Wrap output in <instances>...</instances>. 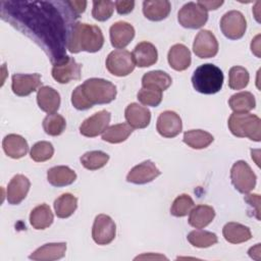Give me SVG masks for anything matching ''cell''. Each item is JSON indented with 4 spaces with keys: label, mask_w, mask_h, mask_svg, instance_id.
<instances>
[{
    "label": "cell",
    "mask_w": 261,
    "mask_h": 261,
    "mask_svg": "<svg viewBox=\"0 0 261 261\" xmlns=\"http://www.w3.org/2000/svg\"><path fill=\"white\" fill-rule=\"evenodd\" d=\"M245 201L250 204L251 206H256L259 209V202H260V197L258 194H251V195H247L245 197Z\"/></svg>",
    "instance_id": "bcb514c9"
},
{
    "label": "cell",
    "mask_w": 261,
    "mask_h": 261,
    "mask_svg": "<svg viewBox=\"0 0 261 261\" xmlns=\"http://www.w3.org/2000/svg\"><path fill=\"white\" fill-rule=\"evenodd\" d=\"M116 97V87L104 79L92 77L77 86L71 94V104L77 110H87L96 104H108Z\"/></svg>",
    "instance_id": "6da1fadb"
},
{
    "label": "cell",
    "mask_w": 261,
    "mask_h": 261,
    "mask_svg": "<svg viewBox=\"0 0 261 261\" xmlns=\"http://www.w3.org/2000/svg\"><path fill=\"white\" fill-rule=\"evenodd\" d=\"M111 45L116 49L125 48L135 37L134 27L126 21H116L109 30Z\"/></svg>",
    "instance_id": "2e32d148"
},
{
    "label": "cell",
    "mask_w": 261,
    "mask_h": 261,
    "mask_svg": "<svg viewBox=\"0 0 261 261\" xmlns=\"http://www.w3.org/2000/svg\"><path fill=\"white\" fill-rule=\"evenodd\" d=\"M189 224L195 228H204L212 222L215 210L208 205H197L189 213Z\"/></svg>",
    "instance_id": "4316f807"
},
{
    "label": "cell",
    "mask_w": 261,
    "mask_h": 261,
    "mask_svg": "<svg viewBox=\"0 0 261 261\" xmlns=\"http://www.w3.org/2000/svg\"><path fill=\"white\" fill-rule=\"evenodd\" d=\"M37 103L44 112L48 114L55 113L60 106V95L55 89L49 86H43L38 90Z\"/></svg>",
    "instance_id": "d6986e66"
},
{
    "label": "cell",
    "mask_w": 261,
    "mask_h": 261,
    "mask_svg": "<svg viewBox=\"0 0 261 261\" xmlns=\"http://www.w3.org/2000/svg\"><path fill=\"white\" fill-rule=\"evenodd\" d=\"M137 259H165V260H167V258L162 256V255H153V254L138 256V257L135 258V260H137Z\"/></svg>",
    "instance_id": "c3c4849f"
},
{
    "label": "cell",
    "mask_w": 261,
    "mask_h": 261,
    "mask_svg": "<svg viewBox=\"0 0 261 261\" xmlns=\"http://www.w3.org/2000/svg\"><path fill=\"white\" fill-rule=\"evenodd\" d=\"M134 128L127 123H117L111 126H108L102 134V140L110 144H118L124 142L133 133Z\"/></svg>",
    "instance_id": "f546056e"
},
{
    "label": "cell",
    "mask_w": 261,
    "mask_h": 261,
    "mask_svg": "<svg viewBox=\"0 0 261 261\" xmlns=\"http://www.w3.org/2000/svg\"><path fill=\"white\" fill-rule=\"evenodd\" d=\"M193 208V199L187 194H181L174 199L170 208V213L175 217H184L188 215Z\"/></svg>",
    "instance_id": "74e56055"
},
{
    "label": "cell",
    "mask_w": 261,
    "mask_h": 261,
    "mask_svg": "<svg viewBox=\"0 0 261 261\" xmlns=\"http://www.w3.org/2000/svg\"><path fill=\"white\" fill-rule=\"evenodd\" d=\"M201 7H203L206 11L215 10L219 6L223 4V1H198L197 2Z\"/></svg>",
    "instance_id": "ee69618b"
},
{
    "label": "cell",
    "mask_w": 261,
    "mask_h": 261,
    "mask_svg": "<svg viewBox=\"0 0 261 261\" xmlns=\"http://www.w3.org/2000/svg\"><path fill=\"white\" fill-rule=\"evenodd\" d=\"M31 182L30 179L23 174L14 175L7 187L6 199L9 204L17 205L19 204L28 195L30 191Z\"/></svg>",
    "instance_id": "e0dca14e"
},
{
    "label": "cell",
    "mask_w": 261,
    "mask_h": 261,
    "mask_svg": "<svg viewBox=\"0 0 261 261\" xmlns=\"http://www.w3.org/2000/svg\"><path fill=\"white\" fill-rule=\"evenodd\" d=\"M66 127V121L64 117L57 113L48 114L43 120V128L49 136H59Z\"/></svg>",
    "instance_id": "8d00e7d4"
},
{
    "label": "cell",
    "mask_w": 261,
    "mask_h": 261,
    "mask_svg": "<svg viewBox=\"0 0 261 261\" xmlns=\"http://www.w3.org/2000/svg\"><path fill=\"white\" fill-rule=\"evenodd\" d=\"M133 58L135 64L139 67H148L157 62L158 52L156 47L149 42H141L139 43L133 53Z\"/></svg>",
    "instance_id": "ffe728a7"
},
{
    "label": "cell",
    "mask_w": 261,
    "mask_h": 261,
    "mask_svg": "<svg viewBox=\"0 0 261 261\" xmlns=\"http://www.w3.org/2000/svg\"><path fill=\"white\" fill-rule=\"evenodd\" d=\"M82 64L77 63L72 57L64 56L55 62L52 67V76L59 84H67L71 81L81 79Z\"/></svg>",
    "instance_id": "9c48e42d"
},
{
    "label": "cell",
    "mask_w": 261,
    "mask_h": 261,
    "mask_svg": "<svg viewBox=\"0 0 261 261\" xmlns=\"http://www.w3.org/2000/svg\"><path fill=\"white\" fill-rule=\"evenodd\" d=\"M41 75L39 73L24 74L16 73L12 75V92L19 97L29 96L41 86Z\"/></svg>",
    "instance_id": "9a60e30c"
},
{
    "label": "cell",
    "mask_w": 261,
    "mask_h": 261,
    "mask_svg": "<svg viewBox=\"0 0 261 261\" xmlns=\"http://www.w3.org/2000/svg\"><path fill=\"white\" fill-rule=\"evenodd\" d=\"M114 10V2L106 1H93L92 16L98 21H105L111 17Z\"/></svg>",
    "instance_id": "ab89813d"
},
{
    "label": "cell",
    "mask_w": 261,
    "mask_h": 261,
    "mask_svg": "<svg viewBox=\"0 0 261 261\" xmlns=\"http://www.w3.org/2000/svg\"><path fill=\"white\" fill-rule=\"evenodd\" d=\"M172 83L171 76L162 70H152L142 77L143 88H153L161 92L167 90Z\"/></svg>",
    "instance_id": "83f0119b"
},
{
    "label": "cell",
    "mask_w": 261,
    "mask_h": 261,
    "mask_svg": "<svg viewBox=\"0 0 261 261\" xmlns=\"http://www.w3.org/2000/svg\"><path fill=\"white\" fill-rule=\"evenodd\" d=\"M109 155L103 151H89L81 157L82 165L89 170H97L106 165Z\"/></svg>",
    "instance_id": "e575fe53"
},
{
    "label": "cell",
    "mask_w": 261,
    "mask_h": 261,
    "mask_svg": "<svg viewBox=\"0 0 261 261\" xmlns=\"http://www.w3.org/2000/svg\"><path fill=\"white\" fill-rule=\"evenodd\" d=\"M250 75L243 66H232L228 72V86L232 90H242L249 84Z\"/></svg>",
    "instance_id": "d590c367"
},
{
    "label": "cell",
    "mask_w": 261,
    "mask_h": 261,
    "mask_svg": "<svg viewBox=\"0 0 261 261\" xmlns=\"http://www.w3.org/2000/svg\"><path fill=\"white\" fill-rule=\"evenodd\" d=\"M137 98L143 105L156 107L162 101V92L153 88L142 87V89L138 92Z\"/></svg>",
    "instance_id": "60d3db41"
},
{
    "label": "cell",
    "mask_w": 261,
    "mask_h": 261,
    "mask_svg": "<svg viewBox=\"0 0 261 261\" xmlns=\"http://www.w3.org/2000/svg\"><path fill=\"white\" fill-rule=\"evenodd\" d=\"M171 4L167 0H148L143 2V13L152 21L166 18L170 12Z\"/></svg>",
    "instance_id": "cb8c5ba5"
},
{
    "label": "cell",
    "mask_w": 261,
    "mask_h": 261,
    "mask_svg": "<svg viewBox=\"0 0 261 261\" xmlns=\"http://www.w3.org/2000/svg\"><path fill=\"white\" fill-rule=\"evenodd\" d=\"M116 234V225L112 218L106 214H99L96 216L93 227L92 238L98 245L110 244Z\"/></svg>",
    "instance_id": "30bf717a"
},
{
    "label": "cell",
    "mask_w": 261,
    "mask_h": 261,
    "mask_svg": "<svg viewBox=\"0 0 261 261\" xmlns=\"http://www.w3.org/2000/svg\"><path fill=\"white\" fill-rule=\"evenodd\" d=\"M251 50L257 56L260 57V35H257L251 43Z\"/></svg>",
    "instance_id": "f6af8a7d"
},
{
    "label": "cell",
    "mask_w": 261,
    "mask_h": 261,
    "mask_svg": "<svg viewBox=\"0 0 261 261\" xmlns=\"http://www.w3.org/2000/svg\"><path fill=\"white\" fill-rule=\"evenodd\" d=\"M54 154V147L51 143L46 141H41L36 143L31 151L30 156L36 162H44L52 158Z\"/></svg>",
    "instance_id": "f35d334b"
},
{
    "label": "cell",
    "mask_w": 261,
    "mask_h": 261,
    "mask_svg": "<svg viewBox=\"0 0 261 261\" xmlns=\"http://www.w3.org/2000/svg\"><path fill=\"white\" fill-rule=\"evenodd\" d=\"M223 80L224 76L219 67L212 63H205L195 69L192 84L197 92L211 95L221 90Z\"/></svg>",
    "instance_id": "3957f363"
},
{
    "label": "cell",
    "mask_w": 261,
    "mask_h": 261,
    "mask_svg": "<svg viewBox=\"0 0 261 261\" xmlns=\"http://www.w3.org/2000/svg\"><path fill=\"white\" fill-rule=\"evenodd\" d=\"M124 117L133 128H145L151 121V112L147 107L130 103L124 110Z\"/></svg>",
    "instance_id": "ac0fdd59"
},
{
    "label": "cell",
    "mask_w": 261,
    "mask_h": 261,
    "mask_svg": "<svg viewBox=\"0 0 261 261\" xmlns=\"http://www.w3.org/2000/svg\"><path fill=\"white\" fill-rule=\"evenodd\" d=\"M77 207V199L70 193H65L59 196L54 201L55 214L59 218H67L73 214Z\"/></svg>",
    "instance_id": "1f68e13d"
},
{
    "label": "cell",
    "mask_w": 261,
    "mask_h": 261,
    "mask_svg": "<svg viewBox=\"0 0 261 261\" xmlns=\"http://www.w3.org/2000/svg\"><path fill=\"white\" fill-rule=\"evenodd\" d=\"M2 147L5 154L13 159H19L23 157L29 151V145L25 139L15 134L7 135L4 138Z\"/></svg>",
    "instance_id": "603a6c76"
},
{
    "label": "cell",
    "mask_w": 261,
    "mask_h": 261,
    "mask_svg": "<svg viewBox=\"0 0 261 261\" xmlns=\"http://www.w3.org/2000/svg\"><path fill=\"white\" fill-rule=\"evenodd\" d=\"M65 251L66 243H50L38 248L29 258L36 261H53L63 258Z\"/></svg>",
    "instance_id": "44dd1931"
},
{
    "label": "cell",
    "mask_w": 261,
    "mask_h": 261,
    "mask_svg": "<svg viewBox=\"0 0 261 261\" xmlns=\"http://www.w3.org/2000/svg\"><path fill=\"white\" fill-rule=\"evenodd\" d=\"M66 3L70 6V9L76 15H80L81 13H83L86 9V6H87L86 1H68Z\"/></svg>",
    "instance_id": "7bdbcfd3"
},
{
    "label": "cell",
    "mask_w": 261,
    "mask_h": 261,
    "mask_svg": "<svg viewBox=\"0 0 261 261\" xmlns=\"http://www.w3.org/2000/svg\"><path fill=\"white\" fill-rule=\"evenodd\" d=\"M248 253H249L250 257L253 258V259H255V255H257V259L259 260L260 259V256H259L260 255V244H257L256 246L250 248Z\"/></svg>",
    "instance_id": "7dc6e473"
},
{
    "label": "cell",
    "mask_w": 261,
    "mask_h": 261,
    "mask_svg": "<svg viewBox=\"0 0 261 261\" xmlns=\"http://www.w3.org/2000/svg\"><path fill=\"white\" fill-rule=\"evenodd\" d=\"M246 18L244 14L238 10H230L226 12L220 19V30L227 39H241L246 33Z\"/></svg>",
    "instance_id": "ba28073f"
},
{
    "label": "cell",
    "mask_w": 261,
    "mask_h": 261,
    "mask_svg": "<svg viewBox=\"0 0 261 261\" xmlns=\"http://www.w3.org/2000/svg\"><path fill=\"white\" fill-rule=\"evenodd\" d=\"M133 55L127 50L118 49L110 52L106 58L107 70L116 76H126L135 69Z\"/></svg>",
    "instance_id": "8992f818"
},
{
    "label": "cell",
    "mask_w": 261,
    "mask_h": 261,
    "mask_svg": "<svg viewBox=\"0 0 261 261\" xmlns=\"http://www.w3.org/2000/svg\"><path fill=\"white\" fill-rule=\"evenodd\" d=\"M228 105L233 112H249L256 106V100L250 92H240L232 95L228 100Z\"/></svg>",
    "instance_id": "d6a6232c"
},
{
    "label": "cell",
    "mask_w": 261,
    "mask_h": 261,
    "mask_svg": "<svg viewBox=\"0 0 261 261\" xmlns=\"http://www.w3.org/2000/svg\"><path fill=\"white\" fill-rule=\"evenodd\" d=\"M177 20L186 29H200L207 22L208 12L197 2H189L179 9Z\"/></svg>",
    "instance_id": "52a82bcc"
},
{
    "label": "cell",
    "mask_w": 261,
    "mask_h": 261,
    "mask_svg": "<svg viewBox=\"0 0 261 261\" xmlns=\"http://www.w3.org/2000/svg\"><path fill=\"white\" fill-rule=\"evenodd\" d=\"M222 234L230 244L245 243L252 238L250 228L239 222H227L222 228Z\"/></svg>",
    "instance_id": "484cf974"
},
{
    "label": "cell",
    "mask_w": 261,
    "mask_h": 261,
    "mask_svg": "<svg viewBox=\"0 0 261 261\" xmlns=\"http://www.w3.org/2000/svg\"><path fill=\"white\" fill-rule=\"evenodd\" d=\"M53 220V213L45 203L38 205L31 211L30 223L35 229H45L52 224Z\"/></svg>",
    "instance_id": "f1b7e54d"
},
{
    "label": "cell",
    "mask_w": 261,
    "mask_h": 261,
    "mask_svg": "<svg viewBox=\"0 0 261 261\" xmlns=\"http://www.w3.org/2000/svg\"><path fill=\"white\" fill-rule=\"evenodd\" d=\"M193 51L199 58H211L218 52V42L208 30L200 31L193 43Z\"/></svg>",
    "instance_id": "7c38bea8"
},
{
    "label": "cell",
    "mask_w": 261,
    "mask_h": 261,
    "mask_svg": "<svg viewBox=\"0 0 261 261\" xmlns=\"http://www.w3.org/2000/svg\"><path fill=\"white\" fill-rule=\"evenodd\" d=\"M184 143L193 149L207 148L214 140L213 136L206 130L191 129L184 134Z\"/></svg>",
    "instance_id": "4dcf8cb0"
},
{
    "label": "cell",
    "mask_w": 261,
    "mask_h": 261,
    "mask_svg": "<svg viewBox=\"0 0 261 261\" xmlns=\"http://www.w3.org/2000/svg\"><path fill=\"white\" fill-rule=\"evenodd\" d=\"M156 129L164 138H174L182 129L181 119L174 111H163L157 118Z\"/></svg>",
    "instance_id": "4fadbf2b"
},
{
    "label": "cell",
    "mask_w": 261,
    "mask_h": 261,
    "mask_svg": "<svg viewBox=\"0 0 261 261\" xmlns=\"http://www.w3.org/2000/svg\"><path fill=\"white\" fill-rule=\"evenodd\" d=\"M167 59L170 67L176 71L186 70L192 62L191 52L184 44L173 45L168 51Z\"/></svg>",
    "instance_id": "7402d4cb"
},
{
    "label": "cell",
    "mask_w": 261,
    "mask_h": 261,
    "mask_svg": "<svg viewBox=\"0 0 261 261\" xmlns=\"http://www.w3.org/2000/svg\"><path fill=\"white\" fill-rule=\"evenodd\" d=\"M161 174L155 163L151 160H146L134 166L126 175V180L135 185H145L154 180Z\"/></svg>",
    "instance_id": "5bb4252c"
},
{
    "label": "cell",
    "mask_w": 261,
    "mask_h": 261,
    "mask_svg": "<svg viewBox=\"0 0 261 261\" xmlns=\"http://www.w3.org/2000/svg\"><path fill=\"white\" fill-rule=\"evenodd\" d=\"M230 179L236 190L242 194H248L254 190L257 177L246 161L239 160L230 169Z\"/></svg>",
    "instance_id": "5b68a950"
},
{
    "label": "cell",
    "mask_w": 261,
    "mask_h": 261,
    "mask_svg": "<svg viewBox=\"0 0 261 261\" xmlns=\"http://www.w3.org/2000/svg\"><path fill=\"white\" fill-rule=\"evenodd\" d=\"M47 179L53 187H65L76 179V173L68 166H54L47 171Z\"/></svg>",
    "instance_id": "d4e9b609"
},
{
    "label": "cell",
    "mask_w": 261,
    "mask_h": 261,
    "mask_svg": "<svg viewBox=\"0 0 261 261\" xmlns=\"http://www.w3.org/2000/svg\"><path fill=\"white\" fill-rule=\"evenodd\" d=\"M230 133L238 138H248L255 142L261 140V119L249 112H233L227 122Z\"/></svg>",
    "instance_id": "277c9868"
},
{
    "label": "cell",
    "mask_w": 261,
    "mask_h": 261,
    "mask_svg": "<svg viewBox=\"0 0 261 261\" xmlns=\"http://www.w3.org/2000/svg\"><path fill=\"white\" fill-rule=\"evenodd\" d=\"M110 118L111 114L107 110H100L94 113L92 116L85 119L80 125L81 135L88 138H94L103 134L108 127Z\"/></svg>",
    "instance_id": "8fae6325"
},
{
    "label": "cell",
    "mask_w": 261,
    "mask_h": 261,
    "mask_svg": "<svg viewBox=\"0 0 261 261\" xmlns=\"http://www.w3.org/2000/svg\"><path fill=\"white\" fill-rule=\"evenodd\" d=\"M114 6L116 8V11L118 14H127L133 11L135 7V2L134 1H115Z\"/></svg>",
    "instance_id": "b9f144b4"
},
{
    "label": "cell",
    "mask_w": 261,
    "mask_h": 261,
    "mask_svg": "<svg viewBox=\"0 0 261 261\" xmlns=\"http://www.w3.org/2000/svg\"><path fill=\"white\" fill-rule=\"evenodd\" d=\"M104 45V37L99 27L85 22H75L69 33L67 49L71 53L86 51L94 53Z\"/></svg>",
    "instance_id": "7a4b0ae2"
},
{
    "label": "cell",
    "mask_w": 261,
    "mask_h": 261,
    "mask_svg": "<svg viewBox=\"0 0 261 261\" xmlns=\"http://www.w3.org/2000/svg\"><path fill=\"white\" fill-rule=\"evenodd\" d=\"M189 243L196 248H208L218 242L217 236L214 232L198 228L189 232L187 237Z\"/></svg>",
    "instance_id": "836d02e7"
}]
</instances>
